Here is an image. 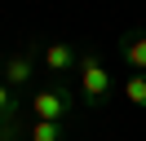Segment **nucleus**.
<instances>
[{"mask_svg":"<svg viewBox=\"0 0 146 141\" xmlns=\"http://www.w3.org/2000/svg\"><path fill=\"white\" fill-rule=\"evenodd\" d=\"M27 115L31 119H49V123H71L75 119V93L66 88V79H53L44 88H31Z\"/></svg>","mask_w":146,"mask_h":141,"instance_id":"obj_1","label":"nucleus"},{"mask_svg":"<svg viewBox=\"0 0 146 141\" xmlns=\"http://www.w3.org/2000/svg\"><path fill=\"white\" fill-rule=\"evenodd\" d=\"M75 75H80L84 106H106V101H111L115 84H111V70L102 66V57H98L93 49H80V66H75Z\"/></svg>","mask_w":146,"mask_h":141,"instance_id":"obj_2","label":"nucleus"},{"mask_svg":"<svg viewBox=\"0 0 146 141\" xmlns=\"http://www.w3.org/2000/svg\"><path fill=\"white\" fill-rule=\"evenodd\" d=\"M40 66H44L53 79H66L75 66H80V49H75L71 40H49V44H40Z\"/></svg>","mask_w":146,"mask_h":141,"instance_id":"obj_3","label":"nucleus"},{"mask_svg":"<svg viewBox=\"0 0 146 141\" xmlns=\"http://www.w3.org/2000/svg\"><path fill=\"white\" fill-rule=\"evenodd\" d=\"M36 62H40V44H27L22 53H13V57H5V70H0V79L18 93V88H27L31 79H36Z\"/></svg>","mask_w":146,"mask_h":141,"instance_id":"obj_4","label":"nucleus"},{"mask_svg":"<svg viewBox=\"0 0 146 141\" xmlns=\"http://www.w3.org/2000/svg\"><path fill=\"white\" fill-rule=\"evenodd\" d=\"M119 57H124L128 70H142L146 75V26H133V31L119 40Z\"/></svg>","mask_w":146,"mask_h":141,"instance_id":"obj_5","label":"nucleus"},{"mask_svg":"<svg viewBox=\"0 0 146 141\" xmlns=\"http://www.w3.org/2000/svg\"><path fill=\"white\" fill-rule=\"evenodd\" d=\"M71 137V123H49V119H31L22 141H66Z\"/></svg>","mask_w":146,"mask_h":141,"instance_id":"obj_6","label":"nucleus"},{"mask_svg":"<svg viewBox=\"0 0 146 141\" xmlns=\"http://www.w3.org/2000/svg\"><path fill=\"white\" fill-rule=\"evenodd\" d=\"M124 101L137 106V110H146V75H142V70H128V79H124Z\"/></svg>","mask_w":146,"mask_h":141,"instance_id":"obj_7","label":"nucleus"},{"mask_svg":"<svg viewBox=\"0 0 146 141\" xmlns=\"http://www.w3.org/2000/svg\"><path fill=\"white\" fill-rule=\"evenodd\" d=\"M22 106H27V101H18V93H13V88L0 79V123L13 119V115H22Z\"/></svg>","mask_w":146,"mask_h":141,"instance_id":"obj_8","label":"nucleus"},{"mask_svg":"<svg viewBox=\"0 0 146 141\" xmlns=\"http://www.w3.org/2000/svg\"><path fill=\"white\" fill-rule=\"evenodd\" d=\"M0 70H5V57H0Z\"/></svg>","mask_w":146,"mask_h":141,"instance_id":"obj_9","label":"nucleus"}]
</instances>
